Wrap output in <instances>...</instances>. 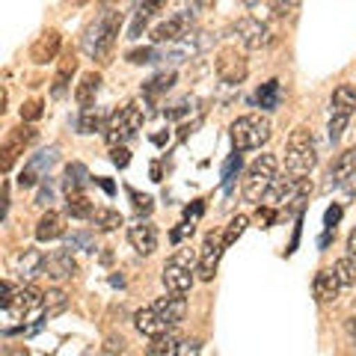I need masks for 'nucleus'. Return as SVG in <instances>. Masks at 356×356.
Wrapping results in <instances>:
<instances>
[{
    "label": "nucleus",
    "instance_id": "dca6fc26",
    "mask_svg": "<svg viewBox=\"0 0 356 356\" xmlns=\"http://www.w3.org/2000/svg\"><path fill=\"white\" fill-rule=\"evenodd\" d=\"M217 74L226 83H241L243 77H247V60H243L238 51H222L217 60Z\"/></svg>",
    "mask_w": 356,
    "mask_h": 356
},
{
    "label": "nucleus",
    "instance_id": "ea45409f",
    "mask_svg": "<svg viewBox=\"0 0 356 356\" xmlns=\"http://www.w3.org/2000/svg\"><path fill=\"white\" fill-rule=\"evenodd\" d=\"M134 208H137V214H152V199L134 193Z\"/></svg>",
    "mask_w": 356,
    "mask_h": 356
},
{
    "label": "nucleus",
    "instance_id": "a878e982",
    "mask_svg": "<svg viewBox=\"0 0 356 356\" xmlns=\"http://www.w3.org/2000/svg\"><path fill=\"white\" fill-rule=\"evenodd\" d=\"M44 267V259H42V252L39 250H21L18 255H15V270L24 276V280H30V276H36L39 270Z\"/></svg>",
    "mask_w": 356,
    "mask_h": 356
},
{
    "label": "nucleus",
    "instance_id": "39448f33",
    "mask_svg": "<svg viewBox=\"0 0 356 356\" xmlns=\"http://www.w3.org/2000/svg\"><path fill=\"white\" fill-rule=\"evenodd\" d=\"M276 154H261L259 161H252V166L247 170V175H243V199L252 205L264 202V193L267 187L273 184L276 178Z\"/></svg>",
    "mask_w": 356,
    "mask_h": 356
},
{
    "label": "nucleus",
    "instance_id": "4468645a",
    "mask_svg": "<svg viewBox=\"0 0 356 356\" xmlns=\"http://www.w3.org/2000/svg\"><path fill=\"white\" fill-rule=\"evenodd\" d=\"M57 161V149H48V152H39L36 158H33L24 170H21V175H18V187H36L39 181H42V172L44 170H51V163Z\"/></svg>",
    "mask_w": 356,
    "mask_h": 356
},
{
    "label": "nucleus",
    "instance_id": "c03bdc74",
    "mask_svg": "<svg viewBox=\"0 0 356 356\" xmlns=\"http://www.w3.org/2000/svg\"><path fill=\"white\" fill-rule=\"evenodd\" d=\"M344 332H348V339H350V344L356 348V315L353 318H348L344 321Z\"/></svg>",
    "mask_w": 356,
    "mask_h": 356
},
{
    "label": "nucleus",
    "instance_id": "a18cd8bd",
    "mask_svg": "<svg viewBox=\"0 0 356 356\" xmlns=\"http://www.w3.org/2000/svg\"><path fill=\"white\" fill-rule=\"evenodd\" d=\"M48 202H51V184L44 181L42 191H39V196H36V205H48Z\"/></svg>",
    "mask_w": 356,
    "mask_h": 356
},
{
    "label": "nucleus",
    "instance_id": "aec40b11",
    "mask_svg": "<svg viewBox=\"0 0 356 356\" xmlns=\"http://www.w3.org/2000/svg\"><path fill=\"white\" fill-rule=\"evenodd\" d=\"M33 140V128H15L13 134H9L6 146H3V172L13 170V163L21 152H24V146Z\"/></svg>",
    "mask_w": 356,
    "mask_h": 356
},
{
    "label": "nucleus",
    "instance_id": "9d476101",
    "mask_svg": "<svg viewBox=\"0 0 356 356\" xmlns=\"http://www.w3.org/2000/svg\"><path fill=\"white\" fill-rule=\"evenodd\" d=\"M222 238L217 235H208L205 243H202V250H199V267H196V273H199V280H205L211 282L214 280V273H217V264H220V255H222Z\"/></svg>",
    "mask_w": 356,
    "mask_h": 356
},
{
    "label": "nucleus",
    "instance_id": "6ab92c4d",
    "mask_svg": "<svg viewBox=\"0 0 356 356\" xmlns=\"http://www.w3.org/2000/svg\"><path fill=\"white\" fill-rule=\"evenodd\" d=\"M154 312L166 321L170 327H175V324H181L184 321V315H187V300L181 297V294H170V297H161L158 303H154Z\"/></svg>",
    "mask_w": 356,
    "mask_h": 356
},
{
    "label": "nucleus",
    "instance_id": "7c9ffc66",
    "mask_svg": "<svg viewBox=\"0 0 356 356\" xmlns=\"http://www.w3.org/2000/svg\"><path fill=\"white\" fill-rule=\"evenodd\" d=\"M92 226H95V232H116L122 226V214L113 208H95Z\"/></svg>",
    "mask_w": 356,
    "mask_h": 356
},
{
    "label": "nucleus",
    "instance_id": "f03ea898",
    "mask_svg": "<svg viewBox=\"0 0 356 356\" xmlns=\"http://www.w3.org/2000/svg\"><path fill=\"white\" fill-rule=\"evenodd\" d=\"M42 300H44V294H39L33 285L21 288V291L13 297V303L3 306L6 332H15L18 327L30 324V321H44V318H42Z\"/></svg>",
    "mask_w": 356,
    "mask_h": 356
},
{
    "label": "nucleus",
    "instance_id": "2f4dec72",
    "mask_svg": "<svg viewBox=\"0 0 356 356\" xmlns=\"http://www.w3.org/2000/svg\"><path fill=\"white\" fill-rule=\"evenodd\" d=\"M255 102H259L261 110H276V107H280V83H276V81L261 83V89L255 92Z\"/></svg>",
    "mask_w": 356,
    "mask_h": 356
},
{
    "label": "nucleus",
    "instance_id": "ddd939ff",
    "mask_svg": "<svg viewBox=\"0 0 356 356\" xmlns=\"http://www.w3.org/2000/svg\"><path fill=\"white\" fill-rule=\"evenodd\" d=\"M191 24H193V13H191V9H181V13H175L170 21H163V24L154 27L152 36H154V42H158V44H163V42H175V39L187 36Z\"/></svg>",
    "mask_w": 356,
    "mask_h": 356
},
{
    "label": "nucleus",
    "instance_id": "0eeeda50",
    "mask_svg": "<svg viewBox=\"0 0 356 356\" xmlns=\"http://www.w3.org/2000/svg\"><path fill=\"white\" fill-rule=\"evenodd\" d=\"M353 107H356V89L350 83H341L336 92H332V107H330V140L336 143L341 137V131L344 125H348V119L353 113Z\"/></svg>",
    "mask_w": 356,
    "mask_h": 356
},
{
    "label": "nucleus",
    "instance_id": "c756f323",
    "mask_svg": "<svg viewBox=\"0 0 356 356\" xmlns=\"http://www.w3.org/2000/svg\"><path fill=\"white\" fill-rule=\"evenodd\" d=\"M65 214L74 220H92V202L83 193H69V202H65Z\"/></svg>",
    "mask_w": 356,
    "mask_h": 356
},
{
    "label": "nucleus",
    "instance_id": "09e8293b",
    "mask_svg": "<svg viewBox=\"0 0 356 356\" xmlns=\"http://www.w3.org/2000/svg\"><path fill=\"white\" fill-rule=\"evenodd\" d=\"M259 220H261V222H270V220H273V211H270V208L259 211Z\"/></svg>",
    "mask_w": 356,
    "mask_h": 356
},
{
    "label": "nucleus",
    "instance_id": "412c9836",
    "mask_svg": "<svg viewBox=\"0 0 356 356\" xmlns=\"http://www.w3.org/2000/svg\"><path fill=\"white\" fill-rule=\"evenodd\" d=\"M339 288H341V282H339L336 270H318V276H315V300L318 303H332V300L339 297Z\"/></svg>",
    "mask_w": 356,
    "mask_h": 356
},
{
    "label": "nucleus",
    "instance_id": "72a5a7b5",
    "mask_svg": "<svg viewBox=\"0 0 356 356\" xmlns=\"http://www.w3.org/2000/svg\"><path fill=\"white\" fill-rule=\"evenodd\" d=\"M332 270H336L341 288H353L356 285V259H350V255H348V259H339Z\"/></svg>",
    "mask_w": 356,
    "mask_h": 356
},
{
    "label": "nucleus",
    "instance_id": "8fccbe9b",
    "mask_svg": "<svg viewBox=\"0 0 356 356\" xmlns=\"http://www.w3.org/2000/svg\"><path fill=\"white\" fill-rule=\"evenodd\" d=\"M214 3H217V0H196V6H199V9H211Z\"/></svg>",
    "mask_w": 356,
    "mask_h": 356
},
{
    "label": "nucleus",
    "instance_id": "f257e3e1",
    "mask_svg": "<svg viewBox=\"0 0 356 356\" xmlns=\"http://www.w3.org/2000/svg\"><path fill=\"white\" fill-rule=\"evenodd\" d=\"M318 163V149H315V137L309 128H294L288 137V149H285V170L288 175L303 178L315 170Z\"/></svg>",
    "mask_w": 356,
    "mask_h": 356
},
{
    "label": "nucleus",
    "instance_id": "473e14b6",
    "mask_svg": "<svg viewBox=\"0 0 356 356\" xmlns=\"http://www.w3.org/2000/svg\"><path fill=\"white\" fill-rule=\"evenodd\" d=\"M102 125H104L102 110H98L95 104H92V107H83L81 119H77V131H81V134H92V131H98Z\"/></svg>",
    "mask_w": 356,
    "mask_h": 356
},
{
    "label": "nucleus",
    "instance_id": "20e7f679",
    "mask_svg": "<svg viewBox=\"0 0 356 356\" xmlns=\"http://www.w3.org/2000/svg\"><path fill=\"white\" fill-rule=\"evenodd\" d=\"M119 27H122L119 13H104L95 24H89L86 36H83V51L89 54V57H95V60L104 57V54H110V48H113V42L119 36Z\"/></svg>",
    "mask_w": 356,
    "mask_h": 356
},
{
    "label": "nucleus",
    "instance_id": "e433bc0d",
    "mask_svg": "<svg viewBox=\"0 0 356 356\" xmlns=\"http://www.w3.org/2000/svg\"><path fill=\"white\" fill-rule=\"evenodd\" d=\"M297 3H300V0H273V13L285 18V15H291V13H294Z\"/></svg>",
    "mask_w": 356,
    "mask_h": 356
},
{
    "label": "nucleus",
    "instance_id": "cd10ccee",
    "mask_svg": "<svg viewBox=\"0 0 356 356\" xmlns=\"http://www.w3.org/2000/svg\"><path fill=\"white\" fill-rule=\"evenodd\" d=\"M178 350H181V339L175 332H163L149 344V356H178Z\"/></svg>",
    "mask_w": 356,
    "mask_h": 356
},
{
    "label": "nucleus",
    "instance_id": "a19ab883",
    "mask_svg": "<svg viewBox=\"0 0 356 356\" xmlns=\"http://www.w3.org/2000/svg\"><path fill=\"white\" fill-rule=\"evenodd\" d=\"M113 163L119 166V170H122V166H128V163H131V154H128V149H125V146H113Z\"/></svg>",
    "mask_w": 356,
    "mask_h": 356
},
{
    "label": "nucleus",
    "instance_id": "603ef678",
    "mask_svg": "<svg viewBox=\"0 0 356 356\" xmlns=\"http://www.w3.org/2000/svg\"><path fill=\"white\" fill-rule=\"evenodd\" d=\"M243 3H247V6H255V3H261V0H243Z\"/></svg>",
    "mask_w": 356,
    "mask_h": 356
},
{
    "label": "nucleus",
    "instance_id": "7ed1b4c3",
    "mask_svg": "<svg viewBox=\"0 0 356 356\" xmlns=\"http://www.w3.org/2000/svg\"><path fill=\"white\" fill-rule=\"evenodd\" d=\"M270 122H267L264 116H255V113H250V116H241V119H235L232 122V128H229V134H232V146H235L238 152H250V149H261L267 140H270Z\"/></svg>",
    "mask_w": 356,
    "mask_h": 356
},
{
    "label": "nucleus",
    "instance_id": "1a4fd4ad",
    "mask_svg": "<svg viewBox=\"0 0 356 356\" xmlns=\"http://www.w3.org/2000/svg\"><path fill=\"white\" fill-rule=\"evenodd\" d=\"M238 39H241L243 48L259 51V48H264V44H270V30H267L264 21L247 15V18L238 21Z\"/></svg>",
    "mask_w": 356,
    "mask_h": 356
},
{
    "label": "nucleus",
    "instance_id": "4be33fe9",
    "mask_svg": "<svg viewBox=\"0 0 356 356\" xmlns=\"http://www.w3.org/2000/svg\"><path fill=\"white\" fill-rule=\"evenodd\" d=\"M57 51H60V33L57 30H48V33H42V39L33 44V60H36L39 65L44 63H51L54 57H57Z\"/></svg>",
    "mask_w": 356,
    "mask_h": 356
},
{
    "label": "nucleus",
    "instance_id": "a211bd4d",
    "mask_svg": "<svg viewBox=\"0 0 356 356\" xmlns=\"http://www.w3.org/2000/svg\"><path fill=\"white\" fill-rule=\"evenodd\" d=\"M44 270H48L51 280H72V276L77 273V261L72 259L69 250H57L51 255V259H44Z\"/></svg>",
    "mask_w": 356,
    "mask_h": 356
},
{
    "label": "nucleus",
    "instance_id": "c85d7f7f",
    "mask_svg": "<svg viewBox=\"0 0 356 356\" xmlns=\"http://www.w3.org/2000/svg\"><path fill=\"white\" fill-rule=\"evenodd\" d=\"M89 184V172L83 163H69L65 166V191L69 193H83V187Z\"/></svg>",
    "mask_w": 356,
    "mask_h": 356
},
{
    "label": "nucleus",
    "instance_id": "423d86ee",
    "mask_svg": "<svg viewBox=\"0 0 356 356\" xmlns=\"http://www.w3.org/2000/svg\"><path fill=\"white\" fill-rule=\"evenodd\" d=\"M140 128H143V110L137 102H131L125 107H119L116 113L107 119L104 137H107L110 146H122V143H128Z\"/></svg>",
    "mask_w": 356,
    "mask_h": 356
},
{
    "label": "nucleus",
    "instance_id": "f8f14e48",
    "mask_svg": "<svg viewBox=\"0 0 356 356\" xmlns=\"http://www.w3.org/2000/svg\"><path fill=\"white\" fill-rule=\"evenodd\" d=\"M163 288L170 294H187L191 291V285H193V270H191V264H184V261H170L163 267Z\"/></svg>",
    "mask_w": 356,
    "mask_h": 356
},
{
    "label": "nucleus",
    "instance_id": "de8ad7c7",
    "mask_svg": "<svg viewBox=\"0 0 356 356\" xmlns=\"http://www.w3.org/2000/svg\"><path fill=\"white\" fill-rule=\"evenodd\" d=\"M348 252H350V259H356V229L350 232V238H348Z\"/></svg>",
    "mask_w": 356,
    "mask_h": 356
},
{
    "label": "nucleus",
    "instance_id": "58836bf2",
    "mask_svg": "<svg viewBox=\"0 0 356 356\" xmlns=\"http://www.w3.org/2000/svg\"><path fill=\"white\" fill-rule=\"evenodd\" d=\"M42 116V102H30L21 107V119H27V122H36Z\"/></svg>",
    "mask_w": 356,
    "mask_h": 356
},
{
    "label": "nucleus",
    "instance_id": "37998d69",
    "mask_svg": "<svg viewBox=\"0 0 356 356\" xmlns=\"http://www.w3.org/2000/svg\"><path fill=\"white\" fill-rule=\"evenodd\" d=\"M178 356H199V341H181Z\"/></svg>",
    "mask_w": 356,
    "mask_h": 356
},
{
    "label": "nucleus",
    "instance_id": "6e6552de",
    "mask_svg": "<svg viewBox=\"0 0 356 356\" xmlns=\"http://www.w3.org/2000/svg\"><path fill=\"white\" fill-rule=\"evenodd\" d=\"M332 187H341L344 193H356V149H348L339 154V161L332 163Z\"/></svg>",
    "mask_w": 356,
    "mask_h": 356
},
{
    "label": "nucleus",
    "instance_id": "5701e85b",
    "mask_svg": "<svg viewBox=\"0 0 356 356\" xmlns=\"http://www.w3.org/2000/svg\"><path fill=\"white\" fill-rule=\"evenodd\" d=\"M98 89H102V74L89 72V74H83V77H81V83H77V89H74V102L81 104V110L95 104Z\"/></svg>",
    "mask_w": 356,
    "mask_h": 356
},
{
    "label": "nucleus",
    "instance_id": "49530a36",
    "mask_svg": "<svg viewBox=\"0 0 356 356\" xmlns=\"http://www.w3.org/2000/svg\"><path fill=\"white\" fill-rule=\"evenodd\" d=\"M184 235H193V222H181V229L172 232V241H181Z\"/></svg>",
    "mask_w": 356,
    "mask_h": 356
},
{
    "label": "nucleus",
    "instance_id": "9b49d317",
    "mask_svg": "<svg viewBox=\"0 0 356 356\" xmlns=\"http://www.w3.org/2000/svg\"><path fill=\"white\" fill-rule=\"evenodd\" d=\"M300 178L294 175H276L273 184L267 187L264 193V205L267 208H280L282 202H291V199H300Z\"/></svg>",
    "mask_w": 356,
    "mask_h": 356
},
{
    "label": "nucleus",
    "instance_id": "c9c22d12",
    "mask_svg": "<svg viewBox=\"0 0 356 356\" xmlns=\"http://www.w3.org/2000/svg\"><path fill=\"white\" fill-rule=\"evenodd\" d=\"M243 229H247V217H235V220L229 222L226 235H222V243H226V247H232V243H235V241L243 235Z\"/></svg>",
    "mask_w": 356,
    "mask_h": 356
},
{
    "label": "nucleus",
    "instance_id": "4c0bfd02",
    "mask_svg": "<svg viewBox=\"0 0 356 356\" xmlns=\"http://www.w3.org/2000/svg\"><path fill=\"white\" fill-rule=\"evenodd\" d=\"M128 60H131V63H137V65H143V63H154V48L131 51V54H128Z\"/></svg>",
    "mask_w": 356,
    "mask_h": 356
},
{
    "label": "nucleus",
    "instance_id": "2eb2a0df",
    "mask_svg": "<svg viewBox=\"0 0 356 356\" xmlns=\"http://www.w3.org/2000/svg\"><path fill=\"white\" fill-rule=\"evenodd\" d=\"M128 241L140 255H152L158 250V229H154L149 220H140L128 229Z\"/></svg>",
    "mask_w": 356,
    "mask_h": 356
},
{
    "label": "nucleus",
    "instance_id": "f3484780",
    "mask_svg": "<svg viewBox=\"0 0 356 356\" xmlns=\"http://www.w3.org/2000/svg\"><path fill=\"white\" fill-rule=\"evenodd\" d=\"M134 324H137V330L143 332V336H149V339H158L163 336V332H170V324L154 312V306H146V309H140L137 315H134Z\"/></svg>",
    "mask_w": 356,
    "mask_h": 356
},
{
    "label": "nucleus",
    "instance_id": "f704fd0d",
    "mask_svg": "<svg viewBox=\"0 0 356 356\" xmlns=\"http://www.w3.org/2000/svg\"><path fill=\"white\" fill-rule=\"evenodd\" d=\"M175 83V72H163L158 77H152L149 86H146V95H158V92H166Z\"/></svg>",
    "mask_w": 356,
    "mask_h": 356
},
{
    "label": "nucleus",
    "instance_id": "79ce46f5",
    "mask_svg": "<svg viewBox=\"0 0 356 356\" xmlns=\"http://www.w3.org/2000/svg\"><path fill=\"white\" fill-rule=\"evenodd\" d=\"M341 220V205H332L330 211H327V229L330 232H336V222Z\"/></svg>",
    "mask_w": 356,
    "mask_h": 356
},
{
    "label": "nucleus",
    "instance_id": "3c124183",
    "mask_svg": "<svg viewBox=\"0 0 356 356\" xmlns=\"http://www.w3.org/2000/svg\"><path fill=\"white\" fill-rule=\"evenodd\" d=\"M6 356H30V353L21 350V348H15V350H6Z\"/></svg>",
    "mask_w": 356,
    "mask_h": 356
},
{
    "label": "nucleus",
    "instance_id": "393cba45",
    "mask_svg": "<svg viewBox=\"0 0 356 356\" xmlns=\"http://www.w3.org/2000/svg\"><path fill=\"white\" fill-rule=\"evenodd\" d=\"M166 6V0H140L137 13H134V24H131V36H140V30L149 24V18H154Z\"/></svg>",
    "mask_w": 356,
    "mask_h": 356
},
{
    "label": "nucleus",
    "instance_id": "b1692460",
    "mask_svg": "<svg viewBox=\"0 0 356 356\" xmlns=\"http://www.w3.org/2000/svg\"><path fill=\"white\" fill-rule=\"evenodd\" d=\"M63 232H65V217L57 214V211H48L36 226V238L39 241H57V238H63Z\"/></svg>",
    "mask_w": 356,
    "mask_h": 356
},
{
    "label": "nucleus",
    "instance_id": "bb28decb",
    "mask_svg": "<svg viewBox=\"0 0 356 356\" xmlns=\"http://www.w3.org/2000/svg\"><path fill=\"white\" fill-rule=\"evenodd\" d=\"M65 309H69V297H65V291L54 288V291L44 294V300H42V318H44V321H51V318L63 315Z\"/></svg>",
    "mask_w": 356,
    "mask_h": 356
}]
</instances>
